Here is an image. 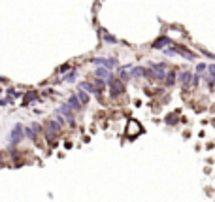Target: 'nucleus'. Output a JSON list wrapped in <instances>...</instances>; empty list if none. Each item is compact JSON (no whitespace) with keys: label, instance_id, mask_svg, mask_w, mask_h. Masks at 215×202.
<instances>
[{"label":"nucleus","instance_id":"6","mask_svg":"<svg viewBox=\"0 0 215 202\" xmlns=\"http://www.w3.org/2000/svg\"><path fill=\"white\" fill-rule=\"evenodd\" d=\"M174 53H179V55H181V57H185L187 61H194V59H196V55H194V53H191L189 49H185L183 45H174Z\"/></svg>","mask_w":215,"mask_h":202},{"label":"nucleus","instance_id":"10","mask_svg":"<svg viewBox=\"0 0 215 202\" xmlns=\"http://www.w3.org/2000/svg\"><path fill=\"white\" fill-rule=\"evenodd\" d=\"M130 68H132V66L128 64V66H123V68L119 70V79H121L123 83H125V81H128V79L132 78V76H130Z\"/></svg>","mask_w":215,"mask_h":202},{"label":"nucleus","instance_id":"9","mask_svg":"<svg viewBox=\"0 0 215 202\" xmlns=\"http://www.w3.org/2000/svg\"><path fill=\"white\" fill-rule=\"evenodd\" d=\"M72 110H76V112H79V110H83V106H81V102H79V100H78V96L76 94H72L70 98H68V102H66Z\"/></svg>","mask_w":215,"mask_h":202},{"label":"nucleus","instance_id":"24","mask_svg":"<svg viewBox=\"0 0 215 202\" xmlns=\"http://www.w3.org/2000/svg\"><path fill=\"white\" fill-rule=\"evenodd\" d=\"M0 93H2V89H0Z\"/></svg>","mask_w":215,"mask_h":202},{"label":"nucleus","instance_id":"18","mask_svg":"<svg viewBox=\"0 0 215 202\" xmlns=\"http://www.w3.org/2000/svg\"><path fill=\"white\" fill-rule=\"evenodd\" d=\"M100 34L104 36V40H106V42H110V43H115V42H117V38H115V36H112V34H108V32H106L104 28H100Z\"/></svg>","mask_w":215,"mask_h":202},{"label":"nucleus","instance_id":"12","mask_svg":"<svg viewBox=\"0 0 215 202\" xmlns=\"http://www.w3.org/2000/svg\"><path fill=\"white\" fill-rule=\"evenodd\" d=\"M96 78H100V79H104V81H108V79L112 78V74H110V70H106V68L98 66V68H96Z\"/></svg>","mask_w":215,"mask_h":202},{"label":"nucleus","instance_id":"22","mask_svg":"<svg viewBox=\"0 0 215 202\" xmlns=\"http://www.w3.org/2000/svg\"><path fill=\"white\" fill-rule=\"evenodd\" d=\"M208 70H209V76H211V78H215V64H211Z\"/></svg>","mask_w":215,"mask_h":202},{"label":"nucleus","instance_id":"14","mask_svg":"<svg viewBox=\"0 0 215 202\" xmlns=\"http://www.w3.org/2000/svg\"><path fill=\"white\" fill-rule=\"evenodd\" d=\"M76 78H78V70H76V68H72V72H70V74H66V76L62 78V81H66V83H74V81H76Z\"/></svg>","mask_w":215,"mask_h":202},{"label":"nucleus","instance_id":"4","mask_svg":"<svg viewBox=\"0 0 215 202\" xmlns=\"http://www.w3.org/2000/svg\"><path fill=\"white\" fill-rule=\"evenodd\" d=\"M57 114H62V115H64V117L68 119V123H70L72 127L76 125V119H74V114H72V108H70L68 104H62V106H61V108L57 110Z\"/></svg>","mask_w":215,"mask_h":202},{"label":"nucleus","instance_id":"3","mask_svg":"<svg viewBox=\"0 0 215 202\" xmlns=\"http://www.w3.org/2000/svg\"><path fill=\"white\" fill-rule=\"evenodd\" d=\"M91 63L96 64V66H102V68H106V70H113V68L117 66V59H115V57H110V59L96 57V59H92Z\"/></svg>","mask_w":215,"mask_h":202},{"label":"nucleus","instance_id":"23","mask_svg":"<svg viewBox=\"0 0 215 202\" xmlns=\"http://www.w3.org/2000/svg\"><path fill=\"white\" fill-rule=\"evenodd\" d=\"M6 104H10L8 100H0V106H6Z\"/></svg>","mask_w":215,"mask_h":202},{"label":"nucleus","instance_id":"11","mask_svg":"<svg viewBox=\"0 0 215 202\" xmlns=\"http://www.w3.org/2000/svg\"><path fill=\"white\" fill-rule=\"evenodd\" d=\"M36 98H38V93H36V91H28V93L25 94V98H23V106H28L30 102H34Z\"/></svg>","mask_w":215,"mask_h":202},{"label":"nucleus","instance_id":"8","mask_svg":"<svg viewBox=\"0 0 215 202\" xmlns=\"http://www.w3.org/2000/svg\"><path fill=\"white\" fill-rule=\"evenodd\" d=\"M164 45H172V40L168 36H160L153 42V49H162Z\"/></svg>","mask_w":215,"mask_h":202},{"label":"nucleus","instance_id":"13","mask_svg":"<svg viewBox=\"0 0 215 202\" xmlns=\"http://www.w3.org/2000/svg\"><path fill=\"white\" fill-rule=\"evenodd\" d=\"M181 83H183V87L187 89V85L192 83V74H191V72H183V74H181Z\"/></svg>","mask_w":215,"mask_h":202},{"label":"nucleus","instance_id":"1","mask_svg":"<svg viewBox=\"0 0 215 202\" xmlns=\"http://www.w3.org/2000/svg\"><path fill=\"white\" fill-rule=\"evenodd\" d=\"M106 83H110V94H112V98H117V96H121L123 93H125V83L121 81V79H117V78H110V79H108Z\"/></svg>","mask_w":215,"mask_h":202},{"label":"nucleus","instance_id":"16","mask_svg":"<svg viewBox=\"0 0 215 202\" xmlns=\"http://www.w3.org/2000/svg\"><path fill=\"white\" fill-rule=\"evenodd\" d=\"M130 76H134V78L145 76V68H143V66H136V68H130Z\"/></svg>","mask_w":215,"mask_h":202},{"label":"nucleus","instance_id":"5","mask_svg":"<svg viewBox=\"0 0 215 202\" xmlns=\"http://www.w3.org/2000/svg\"><path fill=\"white\" fill-rule=\"evenodd\" d=\"M40 132H42V127H40L38 123H32L30 127H27V129H25V136H27V138H30V140H36Z\"/></svg>","mask_w":215,"mask_h":202},{"label":"nucleus","instance_id":"2","mask_svg":"<svg viewBox=\"0 0 215 202\" xmlns=\"http://www.w3.org/2000/svg\"><path fill=\"white\" fill-rule=\"evenodd\" d=\"M23 136H25V127H23L21 123H15V127H13L12 132H10V147H15V145L23 140Z\"/></svg>","mask_w":215,"mask_h":202},{"label":"nucleus","instance_id":"7","mask_svg":"<svg viewBox=\"0 0 215 202\" xmlns=\"http://www.w3.org/2000/svg\"><path fill=\"white\" fill-rule=\"evenodd\" d=\"M79 89L85 91V93H91V94H94V96L100 98V91H96V87H94L92 83H89V81H81V83H79Z\"/></svg>","mask_w":215,"mask_h":202},{"label":"nucleus","instance_id":"20","mask_svg":"<svg viewBox=\"0 0 215 202\" xmlns=\"http://www.w3.org/2000/svg\"><path fill=\"white\" fill-rule=\"evenodd\" d=\"M206 68H208V66H206L204 63H198V66H196V74H198V76H202V72H204Z\"/></svg>","mask_w":215,"mask_h":202},{"label":"nucleus","instance_id":"19","mask_svg":"<svg viewBox=\"0 0 215 202\" xmlns=\"http://www.w3.org/2000/svg\"><path fill=\"white\" fill-rule=\"evenodd\" d=\"M166 123H168V125H176V123H178V117H176L174 114H170V115L166 117Z\"/></svg>","mask_w":215,"mask_h":202},{"label":"nucleus","instance_id":"17","mask_svg":"<svg viewBox=\"0 0 215 202\" xmlns=\"http://www.w3.org/2000/svg\"><path fill=\"white\" fill-rule=\"evenodd\" d=\"M76 96H78V100H79V102H81V106H83V104H87V102H89V94H87V93H85V91H81V89H79V91H78V94H76Z\"/></svg>","mask_w":215,"mask_h":202},{"label":"nucleus","instance_id":"21","mask_svg":"<svg viewBox=\"0 0 215 202\" xmlns=\"http://www.w3.org/2000/svg\"><path fill=\"white\" fill-rule=\"evenodd\" d=\"M66 70H72V64H62V66L59 68V72H66Z\"/></svg>","mask_w":215,"mask_h":202},{"label":"nucleus","instance_id":"15","mask_svg":"<svg viewBox=\"0 0 215 202\" xmlns=\"http://www.w3.org/2000/svg\"><path fill=\"white\" fill-rule=\"evenodd\" d=\"M164 79H166V85H174L176 83V72L174 70H168L164 74Z\"/></svg>","mask_w":215,"mask_h":202}]
</instances>
